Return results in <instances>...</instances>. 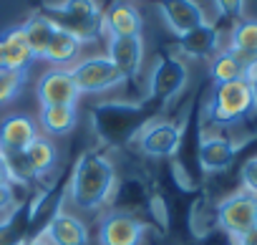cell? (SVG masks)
I'll list each match as a JSON object with an SVG mask.
<instances>
[{
  "instance_id": "23",
  "label": "cell",
  "mask_w": 257,
  "mask_h": 245,
  "mask_svg": "<svg viewBox=\"0 0 257 245\" xmlns=\"http://www.w3.org/2000/svg\"><path fill=\"white\" fill-rule=\"evenodd\" d=\"M26 159H28V165H31L36 180H41V177H46V175L56 167L58 152H56V147H53L51 139H46V137L38 134V137L31 142V147L26 149Z\"/></svg>"
},
{
  "instance_id": "9",
  "label": "cell",
  "mask_w": 257,
  "mask_h": 245,
  "mask_svg": "<svg viewBox=\"0 0 257 245\" xmlns=\"http://www.w3.org/2000/svg\"><path fill=\"white\" fill-rule=\"evenodd\" d=\"M182 127L174 121H149L142 129V134L137 137V144L142 149V154L154 157V159H167L174 157L182 147Z\"/></svg>"
},
{
  "instance_id": "36",
  "label": "cell",
  "mask_w": 257,
  "mask_h": 245,
  "mask_svg": "<svg viewBox=\"0 0 257 245\" xmlns=\"http://www.w3.org/2000/svg\"><path fill=\"white\" fill-rule=\"evenodd\" d=\"M3 68H8V66H6V48H3V41H0V71Z\"/></svg>"
},
{
  "instance_id": "27",
  "label": "cell",
  "mask_w": 257,
  "mask_h": 245,
  "mask_svg": "<svg viewBox=\"0 0 257 245\" xmlns=\"http://www.w3.org/2000/svg\"><path fill=\"white\" fill-rule=\"evenodd\" d=\"M242 185H244L242 190L257 195V157H252L242 165Z\"/></svg>"
},
{
  "instance_id": "17",
  "label": "cell",
  "mask_w": 257,
  "mask_h": 245,
  "mask_svg": "<svg viewBox=\"0 0 257 245\" xmlns=\"http://www.w3.org/2000/svg\"><path fill=\"white\" fill-rule=\"evenodd\" d=\"M103 31H108V38L142 36V13L132 3H113L103 13Z\"/></svg>"
},
{
  "instance_id": "7",
  "label": "cell",
  "mask_w": 257,
  "mask_h": 245,
  "mask_svg": "<svg viewBox=\"0 0 257 245\" xmlns=\"http://www.w3.org/2000/svg\"><path fill=\"white\" fill-rule=\"evenodd\" d=\"M73 84L78 89V94H98V91H108L113 86H121L126 78L121 76V71L106 58V56H91L78 61L71 68Z\"/></svg>"
},
{
  "instance_id": "26",
  "label": "cell",
  "mask_w": 257,
  "mask_h": 245,
  "mask_svg": "<svg viewBox=\"0 0 257 245\" xmlns=\"http://www.w3.org/2000/svg\"><path fill=\"white\" fill-rule=\"evenodd\" d=\"M26 78H28V73H18V71H11V68L0 71V106L11 104L16 96H21Z\"/></svg>"
},
{
  "instance_id": "24",
  "label": "cell",
  "mask_w": 257,
  "mask_h": 245,
  "mask_svg": "<svg viewBox=\"0 0 257 245\" xmlns=\"http://www.w3.org/2000/svg\"><path fill=\"white\" fill-rule=\"evenodd\" d=\"M81 46H83V43H81L78 38H73L71 33L56 31L53 38H51V46H48V51H46V61H51L53 66L63 68V66H68V63H73V61L78 58Z\"/></svg>"
},
{
  "instance_id": "29",
  "label": "cell",
  "mask_w": 257,
  "mask_h": 245,
  "mask_svg": "<svg viewBox=\"0 0 257 245\" xmlns=\"http://www.w3.org/2000/svg\"><path fill=\"white\" fill-rule=\"evenodd\" d=\"M147 205H149L154 220L162 222V227H167V225H169V212H167V202H164V197H162V195H152Z\"/></svg>"
},
{
  "instance_id": "16",
  "label": "cell",
  "mask_w": 257,
  "mask_h": 245,
  "mask_svg": "<svg viewBox=\"0 0 257 245\" xmlns=\"http://www.w3.org/2000/svg\"><path fill=\"white\" fill-rule=\"evenodd\" d=\"M177 48H179V53L197 58V61L214 58L219 53V31L212 23H202V26L192 28L189 33L179 36Z\"/></svg>"
},
{
  "instance_id": "30",
  "label": "cell",
  "mask_w": 257,
  "mask_h": 245,
  "mask_svg": "<svg viewBox=\"0 0 257 245\" xmlns=\"http://www.w3.org/2000/svg\"><path fill=\"white\" fill-rule=\"evenodd\" d=\"M16 187L13 185H0V212H8V210H13L16 207Z\"/></svg>"
},
{
  "instance_id": "13",
  "label": "cell",
  "mask_w": 257,
  "mask_h": 245,
  "mask_svg": "<svg viewBox=\"0 0 257 245\" xmlns=\"http://www.w3.org/2000/svg\"><path fill=\"white\" fill-rule=\"evenodd\" d=\"M126 81H134L142 71L144 61V38L132 36V38H108V56H106Z\"/></svg>"
},
{
  "instance_id": "3",
  "label": "cell",
  "mask_w": 257,
  "mask_h": 245,
  "mask_svg": "<svg viewBox=\"0 0 257 245\" xmlns=\"http://www.w3.org/2000/svg\"><path fill=\"white\" fill-rule=\"evenodd\" d=\"M43 16L58 31L71 33L81 43L103 36V11L98 8L96 0H63L58 6H48Z\"/></svg>"
},
{
  "instance_id": "12",
  "label": "cell",
  "mask_w": 257,
  "mask_h": 245,
  "mask_svg": "<svg viewBox=\"0 0 257 245\" xmlns=\"http://www.w3.org/2000/svg\"><path fill=\"white\" fill-rule=\"evenodd\" d=\"M38 235H43L51 245H88L91 242L86 222L66 210H58Z\"/></svg>"
},
{
  "instance_id": "28",
  "label": "cell",
  "mask_w": 257,
  "mask_h": 245,
  "mask_svg": "<svg viewBox=\"0 0 257 245\" xmlns=\"http://www.w3.org/2000/svg\"><path fill=\"white\" fill-rule=\"evenodd\" d=\"M217 13L224 18H239L244 11V0H214Z\"/></svg>"
},
{
  "instance_id": "19",
  "label": "cell",
  "mask_w": 257,
  "mask_h": 245,
  "mask_svg": "<svg viewBox=\"0 0 257 245\" xmlns=\"http://www.w3.org/2000/svg\"><path fill=\"white\" fill-rule=\"evenodd\" d=\"M0 41H3V48H6V66L11 71H18V73H28L31 63L36 61L33 53H31V46L26 41V33L23 28H11L6 31L3 36H0Z\"/></svg>"
},
{
  "instance_id": "6",
  "label": "cell",
  "mask_w": 257,
  "mask_h": 245,
  "mask_svg": "<svg viewBox=\"0 0 257 245\" xmlns=\"http://www.w3.org/2000/svg\"><path fill=\"white\" fill-rule=\"evenodd\" d=\"M214 215H217V225L232 240H237L239 235H244L249 227L257 225V195L247 190H237L214 207Z\"/></svg>"
},
{
  "instance_id": "34",
  "label": "cell",
  "mask_w": 257,
  "mask_h": 245,
  "mask_svg": "<svg viewBox=\"0 0 257 245\" xmlns=\"http://www.w3.org/2000/svg\"><path fill=\"white\" fill-rule=\"evenodd\" d=\"M11 185V175H8V167H6V162H3V157H0V185ZM16 187V185H13Z\"/></svg>"
},
{
  "instance_id": "21",
  "label": "cell",
  "mask_w": 257,
  "mask_h": 245,
  "mask_svg": "<svg viewBox=\"0 0 257 245\" xmlns=\"http://www.w3.org/2000/svg\"><path fill=\"white\" fill-rule=\"evenodd\" d=\"M31 232L28 202L16 205L6 220H0V245H23Z\"/></svg>"
},
{
  "instance_id": "20",
  "label": "cell",
  "mask_w": 257,
  "mask_h": 245,
  "mask_svg": "<svg viewBox=\"0 0 257 245\" xmlns=\"http://www.w3.org/2000/svg\"><path fill=\"white\" fill-rule=\"evenodd\" d=\"M21 28H23V33H26V41H28V46H31L33 58H46V51H48V46H51V38H53V33H56L58 28H56L43 13L31 16Z\"/></svg>"
},
{
  "instance_id": "1",
  "label": "cell",
  "mask_w": 257,
  "mask_h": 245,
  "mask_svg": "<svg viewBox=\"0 0 257 245\" xmlns=\"http://www.w3.org/2000/svg\"><path fill=\"white\" fill-rule=\"evenodd\" d=\"M71 202L78 210L96 212L101 210L116 192V167L108 154L98 149H88L73 165L71 180L66 185Z\"/></svg>"
},
{
  "instance_id": "32",
  "label": "cell",
  "mask_w": 257,
  "mask_h": 245,
  "mask_svg": "<svg viewBox=\"0 0 257 245\" xmlns=\"http://www.w3.org/2000/svg\"><path fill=\"white\" fill-rule=\"evenodd\" d=\"M234 245H257V225L249 227L244 235H239V237L234 240Z\"/></svg>"
},
{
  "instance_id": "33",
  "label": "cell",
  "mask_w": 257,
  "mask_h": 245,
  "mask_svg": "<svg viewBox=\"0 0 257 245\" xmlns=\"http://www.w3.org/2000/svg\"><path fill=\"white\" fill-rule=\"evenodd\" d=\"M247 81H249V89H252V101H254V109H257V66H252L247 71Z\"/></svg>"
},
{
  "instance_id": "2",
  "label": "cell",
  "mask_w": 257,
  "mask_h": 245,
  "mask_svg": "<svg viewBox=\"0 0 257 245\" xmlns=\"http://www.w3.org/2000/svg\"><path fill=\"white\" fill-rule=\"evenodd\" d=\"M93 129L108 147H123L142 134V129L154 121V109L149 104L128 101H103L91 109Z\"/></svg>"
},
{
  "instance_id": "11",
  "label": "cell",
  "mask_w": 257,
  "mask_h": 245,
  "mask_svg": "<svg viewBox=\"0 0 257 245\" xmlns=\"http://www.w3.org/2000/svg\"><path fill=\"white\" fill-rule=\"evenodd\" d=\"M237 157V144L222 134H204L199 139V149H197V159L202 172L207 175H217L232 167Z\"/></svg>"
},
{
  "instance_id": "22",
  "label": "cell",
  "mask_w": 257,
  "mask_h": 245,
  "mask_svg": "<svg viewBox=\"0 0 257 245\" xmlns=\"http://www.w3.org/2000/svg\"><path fill=\"white\" fill-rule=\"evenodd\" d=\"M78 121L76 106H43L41 109V127L51 137H66L73 132Z\"/></svg>"
},
{
  "instance_id": "5",
  "label": "cell",
  "mask_w": 257,
  "mask_h": 245,
  "mask_svg": "<svg viewBox=\"0 0 257 245\" xmlns=\"http://www.w3.org/2000/svg\"><path fill=\"white\" fill-rule=\"evenodd\" d=\"M189 84V68L182 58L164 53L157 58L152 73H149V104L164 106L174 101Z\"/></svg>"
},
{
  "instance_id": "18",
  "label": "cell",
  "mask_w": 257,
  "mask_h": 245,
  "mask_svg": "<svg viewBox=\"0 0 257 245\" xmlns=\"http://www.w3.org/2000/svg\"><path fill=\"white\" fill-rule=\"evenodd\" d=\"M227 51H232L247 68L257 66V21L254 18H244L232 28Z\"/></svg>"
},
{
  "instance_id": "10",
  "label": "cell",
  "mask_w": 257,
  "mask_h": 245,
  "mask_svg": "<svg viewBox=\"0 0 257 245\" xmlns=\"http://www.w3.org/2000/svg\"><path fill=\"white\" fill-rule=\"evenodd\" d=\"M36 96L41 106H76L78 89L73 84L71 68H51L38 78Z\"/></svg>"
},
{
  "instance_id": "14",
  "label": "cell",
  "mask_w": 257,
  "mask_h": 245,
  "mask_svg": "<svg viewBox=\"0 0 257 245\" xmlns=\"http://www.w3.org/2000/svg\"><path fill=\"white\" fill-rule=\"evenodd\" d=\"M157 8H159L164 23H167L177 36H184V33H189L192 28L207 23L204 11L199 8L197 0H159Z\"/></svg>"
},
{
  "instance_id": "8",
  "label": "cell",
  "mask_w": 257,
  "mask_h": 245,
  "mask_svg": "<svg viewBox=\"0 0 257 245\" xmlns=\"http://www.w3.org/2000/svg\"><path fill=\"white\" fill-rule=\"evenodd\" d=\"M147 232V222L132 212L111 210L101 217L98 242L101 245H142Z\"/></svg>"
},
{
  "instance_id": "4",
  "label": "cell",
  "mask_w": 257,
  "mask_h": 245,
  "mask_svg": "<svg viewBox=\"0 0 257 245\" xmlns=\"http://www.w3.org/2000/svg\"><path fill=\"white\" fill-rule=\"evenodd\" d=\"M252 109H254V101H252V89L247 78L229 81V84H214V91L207 104V119L212 124L229 127V124L242 121Z\"/></svg>"
},
{
  "instance_id": "31",
  "label": "cell",
  "mask_w": 257,
  "mask_h": 245,
  "mask_svg": "<svg viewBox=\"0 0 257 245\" xmlns=\"http://www.w3.org/2000/svg\"><path fill=\"white\" fill-rule=\"evenodd\" d=\"M202 207H204V200H197V202H194V207H192V212H194V215H199V217H204ZM192 230H194V235H199V237L209 232V227H207V225H199V222H197V225H192Z\"/></svg>"
},
{
  "instance_id": "35",
  "label": "cell",
  "mask_w": 257,
  "mask_h": 245,
  "mask_svg": "<svg viewBox=\"0 0 257 245\" xmlns=\"http://www.w3.org/2000/svg\"><path fill=\"white\" fill-rule=\"evenodd\" d=\"M23 245H51V242H48L43 235H31V237H28Z\"/></svg>"
},
{
  "instance_id": "25",
  "label": "cell",
  "mask_w": 257,
  "mask_h": 245,
  "mask_svg": "<svg viewBox=\"0 0 257 245\" xmlns=\"http://www.w3.org/2000/svg\"><path fill=\"white\" fill-rule=\"evenodd\" d=\"M247 66L232 53V51H219L212 63H209V76L214 84H229V81H239L247 78Z\"/></svg>"
},
{
  "instance_id": "15",
  "label": "cell",
  "mask_w": 257,
  "mask_h": 245,
  "mask_svg": "<svg viewBox=\"0 0 257 245\" xmlns=\"http://www.w3.org/2000/svg\"><path fill=\"white\" fill-rule=\"evenodd\" d=\"M36 137L38 127L26 114H11L0 121V152H26Z\"/></svg>"
}]
</instances>
